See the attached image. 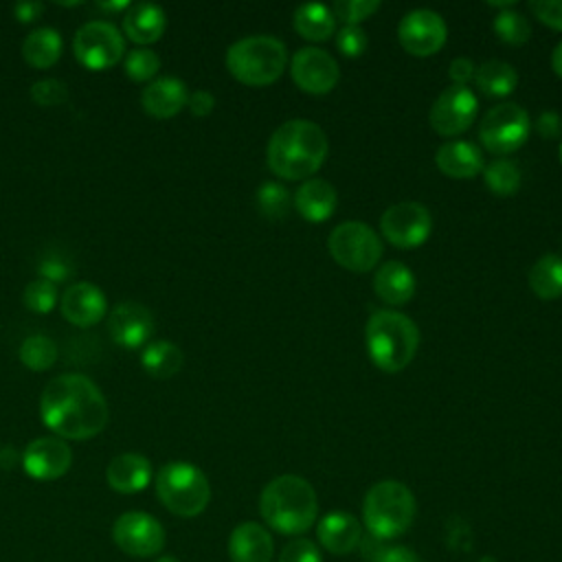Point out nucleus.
<instances>
[{"label":"nucleus","mask_w":562,"mask_h":562,"mask_svg":"<svg viewBox=\"0 0 562 562\" xmlns=\"http://www.w3.org/2000/svg\"><path fill=\"white\" fill-rule=\"evenodd\" d=\"M40 415L46 428L66 439H90L108 424V402L101 389L81 373L53 378L42 397Z\"/></svg>","instance_id":"obj_1"},{"label":"nucleus","mask_w":562,"mask_h":562,"mask_svg":"<svg viewBox=\"0 0 562 562\" xmlns=\"http://www.w3.org/2000/svg\"><path fill=\"white\" fill-rule=\"evenodd\" d=\"M325 132L307 119L281 123L266 147L268 167L283 180H303L314 176L327 158Z\"/></svg>","instance_id":"obj_2"},{"label":"nucleus","mask_w":562,"mask_h":562,"mask_svg":"<svg viewBox=\"0 0 562 562\" xmlns=\"http://www.w3.org/2000/svg\"><path fill=\"white\" fill-rule=\"evenodd\" d=\"M259 512L274 531L285 536L305 533L318 516L314 487L296 474H281L266 483L259 496Z\"/></svg>","instance_id":"obj_3"},{"label":"nucleus","mask_w":562,"mask_h":562,"mask_svg":"<svg viewBox=\"0 0 562 562\" xmlns=\"http://www.w3.org/2000/svg\"><path fill=\"white\" fill-rule=\"evenodd\" d=\"M364 338L371 362L386 373L406 369L419 347L417 325L395 310H375L367 321Z\"/></svg>","instance_id":"obj_4"},{"label":"nucleus","mask_w":562,"mask_h":562,"mask_svg":"<svg viewBox=\"0 0 562 562\" xmlns=\"http://www.w3.org/2000/svg\"><path fill=\"white\" fill-rule=\"evenodd\" d=\"M417 503L413 492L400 481H380L369 487L362 501V520L369 536L386 542L408 531Z\"/></svg>","instance_id":"obj_5"},{"label":"nucleus","mask_w":562,"mask_h":562,"mask_svg":"<svg viewBox=\"0 0 562 562\" xmlns=\"http://www.w3.org/2000/svg\"><path fill=\"white\" fill-rule=\"evenodd\" d=\"M288 66V50L272 35H246L226 50L228 72L246 86H268L277 81Z\"/></svg>","instance_id":"obj_6"},{"label":"nucleus","mask_w":562,"mask_h":562,"mask_svg":"<svg viewBox=\"0 0 562 562\" xmlns=\"http://www.w3.org/2000/svg\"><path fill=\"white\" fill-rule=\"evenodd\" d=\"M156 494L171 514L193 518L206 509L211 501V485L198 465L171 461L156 474Z\"/></svg>","instance_id":"obj_7"},{"label":"nucleus","mask_w":562,"mask_h":562,"mask_svg":"<svg viewBox=\"0 0 562 562\" xmlns=\"http://www.w3.org/2000/svg\"><path fill=\"white\" fill-rule=\"evenodd\" d=\"M334 261L351 272H369L382 257V241L378 233L358 220L338 224L327 239Z\"/></svg>","instance_id":"obj_8"},{"label":"nucleus","mask_w":562,"mask_h":562,"mask_svg":"<svg viewBox=\"0 0 562 562\" xmlns=\"http://www.w3.org/2000/svg\"><path fill=\"white\" fill-rule=\"evenodd\" d=\"M531 132V119L518 103H498L490 108L479 125V138L492 154H512L525 145Z\"/></svg>","instance_id":"obj_9"},{"label":"nucleus","mask_w":562,"mask_h":562,"mask_svg":"<svg viewBox=\"0 0 562 562\" xmlns=\"http://www.w3.org/2000/svg\"><path fill=\"white\" fill-rule=\"evenodd\" d=\"M72 50L86 68L103 70L123 59L125 40L112 22L90 20L75 33Z\"/></svg>","instance_id":"obj_10"},{"label":"nucleus","mask_w":562,"mask_h":562,"mask_svg":"<svg viewBox=\"0 0 562 562\" xmlns=\"http://www.w3.org/2000/svg\"><path fill=\"white\" fill-rule=\"evenodd\" d=\"M380 231L397 248H417L432 233V215L422 202H397L382 213Z\"/></svg>","instance_id":"obj_11"},{"label":"nucleus","mask_w":562,"mask_h":562,"mask_svg":"<svg viewBox=\"0 0 562 562\" xmlns=\"http://www.w3.org/2000/svg\"><path fill=\"white\" fill-rule=\"evenodd\" d=\"M116 547L132 558L158 555L165 547L162 525L145 512H125L112 525Z\"/></svg>","instance_id":"obj_12"},{"label":"nucleus","mask_w":562,"mask_h":562,"mask_svg":"<svg viewBox=\"0 0 562 562\" xmlns=\"http://www.w3.org/2000/svg\"><path fill=\"white\" fill-rule=\"evenodd\" d=\"M479 112L476 94L468 86H448L430 105V127L441 136H457L465 132Z\"/></svg>","instance_id":"obj_13"},{"label":"nucleus","mask_w":562,"mask_h":562,"mask_svg":"<svg viewBox=\"0 0 562 562\" xmlns=\"http://www.w3.org/2000/svg\"><path fill=\"white\" fill-rule=\"evenodd\" d=\"M448 37L446 20L432 9H413L404 13L397 24V40L402 48L415 57L435 55Z\"/></svg>","instance_id":"obj_14"},{"label":"nucleus","mask_w":562,"mask_h":562,"mask_svg":"<svg viewBox=\"0 0 562 562\" xmlns=\"http://www.w3.org/2000/svg\"><path fill=\"white\" fill-rule=\"evenodd\" d=\"M290 75L303 92L327 94L338 83L340 68L327 50L316 46H303L292 55Z\"/></svg>","instance_id":"obj_15"},{"label":"nucleus","mask_w":562,"mask_h":562,"mask_svg":"<svg viewBox=\"0 0 562 562\" xmlns=\"http://www.w3.org/2000/svg\"><path fill=\"white\" fill-rule=\"evenodd\" d=\"M72 452L64 439L37 437L22 452V468L31 479L55 481L68 472Z\"/></svg>","instance_id":"obj_16"},{"label":"nucleus","mask_w":562,"mask_h":562,"mask_svg":"<svg viewBox=\"0 0 562 562\" xmlns=\"http://www.w3.org/2000/svg\"><path fill=\"white\" fill-rule=\"evenodd\" d=\"M108 334L116 345L136 349L154 334V314L143 303L123 301L108 316Z\"/></svg>","instance_id":"obj_17"},{"label":"nucleus","mask_w":562,"mask_h":562,"mask_svg":"<svg viewBox=\"0 0 562 562\" xmlns=\"http://www.w3.org/2000/svg\"><path fill=\"white\" fill-rule=\"evenodd\" d=\"M61 314L77 327L97 325L105 316V294L90 281H79L61 294Z\"/></svg>","instance_id":"obj_18"},{"label":"nucleus","mask_w":562,"mask_h":562,"mask_svg":"<svg viewBox=\"0 0 562 562\" xmlns=\"http://www.w3.org/2000/svg\"><path fill=\"white\" fill-rule=\"evenodd\" d=\"M316 536L325 551L334 555H347L358 549L362 540V527L349 512H329L318 520Z\"/></svg>","instance_id":"obj_19"},{"label":"nucleus","mask_w":562,"mask_h":562,"mask_svg":"<svg viewBox=\"0 0 562 562\" xmlns=\"http://www.w3.org/2000/svg\"><path fill=\"white\" fill-rule=\"evenodd\" d=\"M189 99V90L178 77H158L149 81L140 92V105L156 119L176 116Z\"/></svg>","instance_id":"obj_20"},{"label":"nucleus","mask_w":562,"mask_h":562,"mask_svg":"<svg viewBox=\"0 0 562 562\" xmlns=\"http://www.w3.org/2000/svg\"><path fill=\"white\" fill-rule=\"evenodd\" d=\"M272 553L274 540L263 525L248 520L231 531L228 555L233 562H270Z\"/></svg>","instance_id":"obj_21"},{"label":"nucleus","mask_w":562,"mask_h":562,"mask_svg":"<svg viewBox=\"0 0 562 562\" xmlns=\"http://www.w3.org/2000/svg\"><path fill=\"white\" fill-rule=\"evenodd\" d=\"M108 485L121 494H136L151 481V463L138 452L116 454L105 470Z\"/></svg>","instance_id":"obj_22"},{"label":"nucleus","mask_w":562,"mask_h":562,"mask_svg":"<svg viewBox=\"0 0 562 562\" xmlns=\"http://www.w3.org/2000/svg\"><path fill=\"white\" fill-rule=\"evenodd\" d=\"M338 204L336 189L323 178H307L294 191V206L307 222H325L331 217Z\"/></svg>","instance_id":"obj_23"},{"label":"nucleus","mask_w":562,"mask_h":562,"mask_svg":"<svg viewBox=\"0 0 562 562\" xmlns=\"http://www.w3.org/2000/svg\"><path fill=\"white\" fill-rule=\"evenodd\" d=\"M435 162L450 178H474L483 171V151L468 140H448L437 149Z\"/></svg>","instance_id":"obj_24"},{"label":"nucleus","mask_w":562,"mask_h":562,"mask_svg":"<svg viewBox=\"0 0 562 562\" xmlns=\"http://www.w3.org/2000/svg\"><path fill=\"white\" fill-rule=\"evenodd\" d=\"M167 26V15L160 4L134 2L125 9L123 31L136 44H151L160 40Z\"/></svg>","instance_id":"obj_25"},{"label":"nucleus","mask_w":562,"mask_h":562,"mask_svg":"<svg viewBox=\"0 0 562 562\" xmlns=\"http://www.w3.org/2000/svg\"><path fill=\"white\" fill-rule=\"evenodd\" d=\"M375 294L389 305H404L415 294V274L402 261H386L373 274Z\"/></svg>","instance_id":"obj_26"},{"label":"nucleus","mask_w":562,"mask_h":562,"mask_svg":"<svg viewBox=\"0 0 562 562\" xmlns=\"http://www.w3.org/2000/svg\"><path fill=\"white\" fill-rule=\"evenodd\" d=\"M294 29L310 42H323L336 31V15L323 2H305L294 11Z\"/></svg>","instance_id":"obj_27"},{"label":"nucleus","mask_w":562,"mask_h":562,"mask_svg":"<svg viewBox=\"0 0 562 562\" xmlns=\"http://www.w3.org/2000/svg\"><path fill=\"white\" fill-rule=\"evenodd\" d=\"M64 42L57 29L53 26H40L33 29L24 42H22V55L24 59L35 68H48L53 66L61 55Z\"/></svg>","instance_id":"obj_28"},{"label":"nucleus","mask_w":562,"mask_h":562,"mask_svg":"<svg viewBox=\"0 0 562 562\" xmlns=\"http://www.w3.org/2000/svg\"><path fill=\"white\" fill-rule=\"evenodd\" d=\"M474 83L487 97H507L518 83V72L503 59H487L476 68Z\"/></svg>","instance_id":"obj_29"},{"label":"nucleus","mask_w":562,"mask_h":562,"mask_svg":"<svg viewBox=\"0 0 562 562\" xmlns=\"http://www.w3.org/2000/svg\"><path fill=\"white\" fill-rule=\"evenodd\" d=\"M529 288L542 301H553L562 296V257H540L529 270Z\"/></svg>","instance_id":"obj_30"},{"label":"nucleus","mask_w":562,"mask_h":562,"mask_svg":"<svg viewBox=\"0 0 562 562\" xmlns=\"http://www.w3.org/2000/svg\"><path fill=\"white\" fill-rule=\"evenodd\" d=\"M184 356L182 349L169 340H158L151 342L143 349L140 353V364L143 369L154 375V378H171L182 369Z\"/></svg>","instance_id":"obj_31"},{"label":"nucleus","mask_w":562,"mask_h":562,"mask_svg":"<svg viewBox=\"0 0 562 562\" xmlns=\"http://www.w3.org/2000/svg\"><path fill=\"white\" fill-rule=\"evenodd\" d=\"M18 356L31 371H46L57 360V345L44 334H33L22 340Z\"/></svg>","instance_id":"obj_32"},{"label":"nucleus","mask_w":562,"mask_h":562,"mask_svg":"<svg viewBox=\"0 0 562 562\" xmlns=\"http://www.w3.org/2000/svg\"><path fill=\"white\" fill-rule=\"evenodd\" d=\"M483 180L494 195H514L520 187V169L507 158H496L483 167Z\"/></svg>","instance_id":"obj_33"},{"label":"nucleus","mask_w":562,"mask_h":562,"mask_svg":"<svg viewBox=\"0 0 562 562\" xmlns=\"http://www.w3.org/2000/svg\"><path fill=\"white\" fill-rule=\"evenodd\" d=\"M494 33L498 35L501 42L509 46H520L531 37V24L522 13L514 9H503L494 18Z\"/></svg>","instance_id":"obj_34"},{"label":"nucleus","mask_w":562,"mask_h":562,"mask_svg":"<svg viewBox=\"0 0 562 562\" xmlns=\"http://www.w3.org/2000/svg\"><path fill=\"white\" fill-rule=\"evenodd\" d=\"M257 206L266 217L279 220L290 206V193L279 182H263L257 191Z\"/></svg>","instance_id":"obj_35"},{"label":"nucleus","mask_w":562,"mask_h":562,"mask_svg":"<svg viewBox=\"0 0 562 562\" xmlns=\"http://www.w3.org/2000/svg\"><path fill=\"white\" fill-rule=\"evenodd\" d=\"M123 66H125V72H127L130 79L147 81L160 70V57L151 48L140 46V48H134L125 55Z\"/></svg>","instance_id":"obj_36"},{"label":"nucleus","mask_w":562,"mask_h":562,"mask_svg":"<svg viewBox=\"0 0 562 562\" xmlns=\"http://www.w3.org/2000/svg\"><path fill=\"white\" fill-rule=\"evenodd\" d=\"M57 303V285L53 281H46L42 277L29 281L24 288V305L31 312L37 314H48Z\"/></svg>","instance_id":"obj_37"},{"label":"nucleus","mask_w":562,"mask_h":562,"mask_svg":"<svg viewBox=\"0 0 562 562\" xmlns=\"http://www.w3.org/2000/svg\"><path fill=\"white\" fill-rule=\"evenodd\" d=\"M31 99L42 105H61L68 99V86L61 79H40L31 86Z\"/></svg>","instance_id":"obj_38"},{"label":"nucleus","mask_w":562,"mask_h":562,"mask_svg":"<svg viewBox=\"0 0 562 562\" xmlns=\"http://www.w3.org/2000/svg\"><path fill=\"white\" fill-rule=\"evenodd\" d=\"M378 9H380V0H338L331 7L334 15L340 18L345 24H360Z\"/></svg>","instance_id":"obj_39"},{"label":"nucleus","mask_w":562,"mask_h":562,"mask_svg":"<svg viewBox=\"0 0 562 562\" xmlns=\"http://www.w3.org/2000/svg\"><path fill=\"white\" fill-rule=\"evenodd\" d=\"M367 33L360 24H345L336 33V46L345 57H360L367 50Z\"/></svg>","instance_id":"obj_40"},{"label":"nucleus","mask_w":562,"mask_h":562,"mask_svg":"<svg viewBox=\"0 0 562 562\" xmlns=\"http://www.w3.org/2000/svg\"><path fill=\"white\" fill-rule=\"evenodd\" d=\"M279 562H323V555L310 538H294L279 553Z\"/></svg>","instance_id":"obj_41"},{"label":"nucleus","mask_w":562,"mask_h":562,"mask_svg":"<svg viewBox=\"0 0 562 562\" xmlns=\"http://www.w3.org/2000/svg\"><path fill=\"white\" fill-rule=\"evenodd\" d=\"M531 11L540 22L562 31V0H538L531 2Z\"/></svg>","instance_id":"obj_42"},{"label":"nucleus","mask_w":562,"mask_h":562,"mask_svg":"<svg viewBox=\"0 0 562 562\" xmlns=\"http://www.w3.org/2000/svg\"><path fill=\"white\" fill-rule=\"evenodd\" d=\"M371 562H422L419 555L402 544H380L378 551L371 555Z\"/></svg>","instance_id":"obj_43"},{"label":"nucleus","mask_w":562,"mask_h":562,"mask_svg":"<svg viewBox=\"0 0 562 562\" xmlns=\"http://www.w3.org/2000/svg\"><path fill=\"white\" fill-rule=\"evenodd\" d=\"M37 272L42 279L46 281H53L55 285L64 279H68L72 274V266L66 261V259H59V257H48V259H42L40 266H37Z\"/></svg>","instance_id":"obj_44"},{"label":"nucleus","mask_w":562,"mask_h":562,"mask_svg":"<svg viewBox=\"0 0 562 562\" xmlns=\"http://www.w3.org/2000/svg\"><path fill=\"white\" fill-rule=\"evenodd\" d=\"M450 79L454 81V86H468V81L474 79V72H476V66L472 64L470 57H457L450 61Z\"/></svg>","instance_id":"obj_45"},{"label":"nucleus","mask_w":562,"mask_h":562,"mask_svg":"<svg viewBox=\"0 0 562 562\" xmlns=\"http://www.w3.org/2000/svg\"><path fill=\"white\" fill-rule=\"evenodd\" d=\"M187 108L191 110L193 116H206L215 108V97L209 90H195L193 94H189Z\"/></svg>","instance_id":"obj_46"},{"label":"nucleus","mask_w":562,"mask_h":562,"mask_svg":"<svg viewBox=\"0 0 562 562\" xmlns=\"http://www.w3.org/2000/svg\"><path fill=\"white\" fill-rule=\"evenodd\" d=\"M536 130L542 138H553L562 130V116L555 110H544L536 121Z\"/></svg>","instance_id":"obj_47"},{"label":"nucleus","mask_w":562,"mask_h":562,"mask_svg":"<svg viewBox=\"0 0 562 562\" xmlns=\"http://www.w3.org/2000/svg\"><path fill=\"white\" fill-rule=\"evenodd\" d=\"M44 11V4L42 2H33V0H24V2H18L13 4V15L20 20V22H33L42 15Z\"/></svg>","instance_id":"obj_48"},{"label":"nucleus","mask_w":562,"mask_h":562,"mask_svg":"<svg viewBox=\"0 0 562 562\" xmlns=\"http://www.w3.org/2000/svg\"><path fill=\"white\" fill-rule=\"evenodd\" d=\"M551 68L555 70L558 77H562V42L551 53Z\"/></svg>","instance_id":"obj_49"},{"label":"nucleus","mask_w":562,"mask_h":562,"mask_svg":"<svg viewBox=\"0 0 562 562\" xmlns=\"http://www.w3.org/2000/svg\"><path fill=\"white\" fill-rule=\"evenodd\" d=\"M15 461H18V454L11 450V448H2L0 450V465L2 468H11V465H15Z\"/></svg>","instance_id":"obj_50"},{"label":"nucleus","mask_w":562,"mask_h":562,"mask_svg":"<svg viewBox=\"0 0 562 562\" xmlns=\"http://www.w3.org/2000/svg\"><path fill=\"white\" fill-rule=\"evenodd\" d=\"M99 7L105 9V11H123V9L130 7V2H127V0H119V2H99Z\"/></svg>","instance_id":"obj_51"},{"label":"nucleus","mask_w":562,"mask_h":562,"mask_svg":"<svg viewBox=\"0 0 562 562\" xmlns=\"http://www.w3.org/2000/svg\"><path fill=\"white\" fill-rule=\"evenodd\" d=\"M156 562H180L178 558H173V555H158V560Z\"/></svg>","instance_id":"obj_52"},{"label":"nucleus","mask_w":562,"mask_h":562,"mask_svg":"<svg viewBox=\"0 0 562 562\" xmlns=\"http://www.w3.org/2000/svg\"><path fill=\"white\" fill-rule=\"evenodd\" d=\"M560 162H562V143H560Z\"/></svg>","instance_id":"obj_53"}]
</instances>
